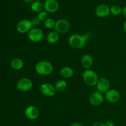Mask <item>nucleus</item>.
Masks as SVG:
<instances>
[{
    "label": "nucleus",
    "instance_id": "39448f33",
    "mask_svg": "<svg viewBox=\"0 0 126 126\" xmlns=\"http://www.w3.org/2000/svg\"><path fill=\"white\" fill-rule=\"evenodd\" d=\"M54 29L59 34H65L70 30V23L67 20L61 18L55 22Z\"/></svg>",
    "mask_w": 126,
    "mask_h": 126
},
{
    "label": "nucleus",
    "instance_id": "f03ea898",
    "mask_svg": "<svg viewBox=\"0 0 126 126\" xmlns=\"http://www.w3.org/2000/svg\"><path fill=\"white\" fill-rule=\"evenodd\" d=\"M53 65L47 60H42L37 63L35 65V71L38 75L47 76L53 71Z\"/></svg>",
    "mask_w": 126,
    "mask_h": 126
},
{
    "label": "nucleus",
    "instance_id": "bb28decb",
    "mask_svg": "<svg viewBox=\"0 0 126 126\" xmlns=\"http://www.w3.org/2000/svg\"><path fill=\"white\" fill-rule=\"evenodd\" d=\"M122 13H123V16L126 18V6H124V8L123 9V12H122Z\"/></svg>",
    "mask_w": 126,
    "mask_h": 126
},
{
    "label": "nucleus",
    "instance_id": "9b49d317",
    "mask_svg": "<svg viewBox=\"0 0 126 126\" xmlns=\"http://www.w3.org/2000/svg\"><path fill=\"white\" fill-rule=\"evenodd\" d=\"M105 99L111 103H117L121 98V95L119 91L116 89H110L105 93Z\"/></svg>",
    "mask_w": 126,
    "mask_h": 126
},
{
    "label": "nucleus",
    "instance_id": "1a4fd4ad",
    "mask_svg": "<svg viewBox=\"0 0 126 126\" xmlns=\"http://www.w3.org/2000/svg\"><path fill=\"white\" fill-rule=\"evenodd\" d=\"M24 114L27 119L30 120H34L39 117V110L35 106L30 105L25 108Z\"/></svg>",
    "mask_w": 126,
    "mask_h": 126
},
{
    "label": "nucleus",
    "instance_id": "2eb2a0df",
    "mask_svg": "<svg viewBox=\"0 0 126 126\" xmlns=\"http://www.w3.org/2000/svg\"><path fill=\"white\" fill-rule=\"evenodd\" d=\"M81 62L84 68L87 70V69H89L93 65V58L89 54H85L81 58Z\"/></svg>",
    "mask_w": 126,
    "mask_h": 126
},
{
    "label": "nucleus",
    "instance_id": "20e7f679",
    "mask_svg": "<svg viewBox=\"0 0 126 126\" xmlns=\"http://www.w3.org/2000/svg\"><path fill=\"white\" fill-rule=\"evenodd\" d=\"M44 32L39 28H33L28 33V38L33 43H39L44 39Z\"/></svg>",
    "mask_w": 126,
    "mask_h": 126
},
{
    "label": "nucleus",
    "instance_id": "b1692460",
    "mask_svg": "<svg viewBox=\"0 0 126 126\" xmlns=\"http://www.w3.org/2000/svg\"><path fill=\"white\" fill-rule=\"evenodd\" d=\"M32 23V25L33 27H38V26L40 25L41 23V22L39 20V18L38 17H34L31 20Z\"/></svg>",
    "mask_w": 126,
    "mask_h": 126
},
{
    "label": "nucleus",
    "instance_id": "0eeeda50",
    "mask_svg": "<svg viewBox=\"0 0 126 126\" xmlns=\"http://www.w3.org/2000/svg\"><path fill=\"white\" fill-rule=\"evenodd\" d=\"M33 87V82L32 80L27 78L20 79L17 84V89L22 92H27Z\"/></svg>",
    "mask_w": 126,
    "mask_h": 126
},
{
    "label": "nucleus",
    "instance_id": "6ab92c4d",
    "mask_svg": "<svg viewBox=\"0 0 126 126\" xmlns=\"http://www.w3.org/2000/svg\"><path fill=\"white\" fill-rule=\"evenodd\" d=\"M54 86H55L56 92H63L67 88V83L63 79L59 80L58 81H57Z\"/></svg>",
    "mask_w": 126,
    "mask_h": 126
},
{
    "label": "nucleus",
    "instance_id": "7ed1b4c3",
    "mask_svg": "<svg viewBox=\"0 0 126 126\" xmlns=\"http://www.w3.org/2000/svg\"><path fill=\"white\" fill-rule=\"evenodd\" d=\"M82 77L84 83L89 86H96L98 80L97 74L91 69L85 70L82 73Z\"/></svg>",
    "mask_w": 126,
    "mask_h": 126
},
{
    "label": "nucleus",
    "instance_id": "c85d7f7f",
    "mask_svg": "<svg viewBox=\"0 0 126 126\" xmlns=\"http://www.w3.org/2000/svg\"><path fill=\"white\" fill-rule=\"evenodd\" d=\"M123 29H124V32L126 33V20L124 22V24H123Z\"/></svg>",
    "mask_w": 126,
    "mask_h": 126
},
{
    "label": "nucleus",
    "instance_id": "a211bd4d",
    "mask_svg": "<svg viewBox=\"0 0 126 126\" xmlns=\"http://www.w3.org/2000/svg\"><path fill=\"white\" fill-rule=\"evenodd\" d=\"M11 66L14 70H20L24 66L23 61L20 58H14L11 62Z\"/></svg>",
    "mask_w": 126,
    "mask_h": 126
},
{
    "label": "nucleus",
    "instance_id": "423d86ee",
    "mask_svg": "<svg viewBox=\"0 0 126 126\" xmlns=\"http://www.w3.org/2000/svg\"><path fill=\"white\" fill-rule=\"evenodd\" d=\"M33 28L31 20L28 19H23L20 21L17 25V30L21 34L28 33Z\"/></svg>",
    "mask_w": 126,
    "mask_h": 126
},
{
    "label": "nucleus",
    "instance_id": "412c9836",
    "mask_svg": "<svg viewBox=\"0 0 126 126\" xmlns=\"http://www.w3.org/2000/svg\"><path fill=\"white\" fill-rule=\"evenodd\" d=\"M123 12V9L119 5L114 4L110 7V13L113 16H119Z\"/></svg>",
    "mask_w": 126,
    "mask_h": 126
},
{
    "label": "nucleus",
    "instance_id": "dca6fc26",
    "mask_svg": "<svg viewBox=\"0 0 126 126\" xmlns=\"http://www.w3.org/2000/svg\"><path fill=\"white\" fill-rule=\"evenodd\" d=\"M59 33L55 32V30L50 32L47 34L46 36V41L49 44H54L56 43L59 39Z\"/></svg>",
    "mask_w": 126,
    "mask_h": 126
},
{
    "label": "nucleus",
    "instance_id": "a878e982",
    "mask_svg": "<svg viewBox=\"0 0 126 126\" xmlns=\"http://www.w3.org/2000/svg\"><path fill=\"white\" fill-rule=\"evenodd\" d=\"M92 126H105V124L102 122H97V123H94Z\"/></svg>",
    "mask_w": 126,
    "mask_h": 126
},
{
    "label": "nucleus",
    "instance_id": "6e6552de",
    "mask_svg": "<svg viewBox=\"0 0 126 126\" xmlns=\"http://www.w3.org/2000/svg\"><path fill=\"white\" fill-rule=\"evenodd\" d=\"M40 92L46 97H52L55 94L56 90L55 86L50 83L45 82L40 86Z\"/></svg>",
    "mask_w": 126,
    "mask_h": 126
},
{
    "label": "nucleus",
    "instance_id": "cd10ccee",
    "mask_svg": "<svg viewBox=\"0 0 126 126\" xmlns=\"http://www.w3.org/2000/svg\"><path fill=\"white\" fill-rule=\"evenodd\" d=\"M70 126H83V125L79 123H74L73 124H71Z\"/></svg>",
    "mask_w": 126,
    "mask_h": 126
},
{
    "label": "nucleus",
    "instance_id": "aec40b11",
    "mask_svg": "<svg viewBox=\"0 0 126 126\" xmlns=\"http://www.w3.org/2000/svg\"><path fill=\"white\" fill-rule=\"evenodd\" d=\"M31 9L34 12L39 13L44 9V4L40 1H34L31 5Z\"/></svg>",
    "mask_w": 126,
    "mask_h": 126
},
{
    "label": "nucleus",
    "instance_id": "4468645a",
    "mask_svg": "<svg viewBox=\"0 0 126 126\" xmlns=\"http://www.w3.org/2000/svg\"><path fill=\"white\" fill-rule=\"evenodd\" d=\"M110 14V7L107 4H101L97 7L95 9V14L100 18H105Z\"/></svg>",
    "mask_w": 126,
    "mask_h": 126
},
{
    "label": "nucleus",
    "instance_id": "c756f323",
    "mask_svg": "<svg viewBox=\"0 0 126 126\" xmlns=\"http://www.w3.org/2000/svg\"><path fill=\"white\" fill-rule=\"evenodd\" d=\"M22 1L25 2H32V1H33V0H22Z\"/></svg>",
    "mask_w": 126,
    "mask_h": 126
},
{
    "label": "nucleus",
    "instance_id": "ddd939ff",
    "mask_svg": "<svg viewBox=\"0 0 126 126\" xmlns=\"http://www.w3.org/2000/svg\"><path fill=\"white\" fill-rule=\"evenodd\" d=\"M103 100H104V97L103 95V94L98 91L92 93L89 97L90 103L95 107L100 105L103 103Z\"/></svg>",
    "mask_w": 126,
    "mask_h": 126
},
{
    "label": "nucleus",
    "instance_id": "4be33fe9",
    "mask_svg": "<svg viewBox=\"0 0 126 126\" xmlns=\"http://www.w3.org/2000/svg\"><path fill=\"white\" fill-rule=\"evenodd\" d=\"M44 27L47 28V29H52L54 28L55 25V22L53 18H48L44 22Z\"/></svg>",
    "mask_w": 126,
    "mask_h": 126
},
{
    "label": "nucleus",
    "instance_id": "393cba45",
    "mask_svg": "<svg viewBox=\"0 0 126 126\" xmlns=\"http://www.w3.org/2000/svg\"><path fill=\"white\" fill-rule=\"evenodd\" d=\"M105 126H115L114 123L111 120H109L107 121L105 123Z\"/></svg>",
    "mask_w": 126,
    "mask_h": 126
},
{
    "label": "nucleus",
    "instance_id": "f257e3e1",
    "mask_svg": "<svg viewBox=\"0 0 126 126\" xmlns=\"http://www.w3.org/2000/svg\"><path fill=\"white\" fill-rule=\"evenodd\" d=\"M89 37L87 34H73L69 38L68 43L70 46L73 49H79L84 47Z\"/></svg>",
    "mask_w": 126,
    "mask_h": 126
},
{
    "label": "nucleus",
    "instance_id": "9d476101",
    "mask_svg": "<svg viewBox=\"0 0 126 126\" xmlns=\"http://www.w3.org/2000/svg\"><path fill=\"white\" fill-rule=\"evenodd\" d=\"M96 87L98 92L105 94L110 89V82L106 78H101L98 79Z\"/></svg>",
    "mask_w": 126,
    "mask_h": 126
},
{
    "label": "nucleus",
    "instance_id": "5701e85b",
    "mask_svg": "<svg viewBox=\"0 0 126 126\" xmlns=\"http://www.w3.org/2000/svg\"><path fill=\"white\" fill-rule=\"evenodd\" d=\"M38 17L41 22H44L48 18V12L46 11H43L39 12L38 14Z\"/></svg>",
    "mask_w": 126,
    "mask_h": 126
},
{
    "label": "nucleus",
    "instance_id": "f8f14e48",
    "mask_svg": "<svg viewBox=\"0 0 126 126\" xmlns=\"http://www.w3.org/2000/svg\"><path fill=\"white\" fill-rule=\"evenodd\" d=\"M59 4L56 0H46L44 2V9L49 13H55L59 10Z\"/></svg>",
    "mask_w": 126,
    "mask_h": 126
},
{
    "label": "nucleus",
    "instance_id": "f3484780",
    "mask_svg": "<svg viewBox=\"0 0 126 126\" xmlns=\"http://www.w3.org/2000/svg\"><path fill=\"white\" fill-rule=\"evenodd\" d=\"M60 74L61 76L63 78H70L74 75V70L70 66H64L62 68L60 71Z\"/></svg>",
    "mask_w": 126,
    "mask_h": 126
}]
</instances>
